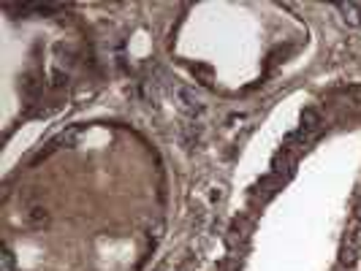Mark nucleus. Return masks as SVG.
<instances>
[{
    "mask_svg": "<svg viewBox=\"0 0 361 271\" xmlns=\"http://www.w3.org/2000/svg\"><path fill=\"white\" fill-rule=\"evenodd\" d=\"M171 98H174L177 108H180L188 120L201 117V114H204V108H207L204 95H201L196 87H188V84H180V82H174V84H171Z\"/></svg>",
    "mask_w": 361,
    "mask_h": 271,
    "instance_id": "1",
    "label": "nucleus"
},
{
    "mask_svg": "<svg viewBox=\"0 0 361 271\" xmlns=\"http://www.w3.org/2000/svg\"><path fill=\"white\" fill-rule=\"evenodd\" d=\"M296 163H299V152L293 149V146H288V144H283L277 152H274V158H271V177H277V179L286 182L296 174Z\"/></svg>",
    "mask_w": 361,
    "mask_h": 271,
    "instance_id": "2",
    "label": "nucleus"
},
{
    "mask_svg": "<svg viewBox=\"0 0 361 271\" xmlns=\"http://www.w3.org/2000/svg\"><path fill=\"white\" fill-rule=\"evenodd\" d=\"M361 258V234L356 228H350L340 241V266L343 269H353Z\"/></svg>",
    "mask_w": 361,
    "mask_h": 271,
    "instance_id": "3",
    "label": "nucleus"
},
{
    "mask_svg": "<svg viewBox=\"0 0 361 271\" xmlns=\"http://www.w3.org/2000/svg\"><path fill=\"white\" fill-rule=\"evenodd\" d=\"M280 187H283V182L277 179V177H271V174H267V177H261V179L253 184L250 198H253V203H267V201H271L277 196Z\"/></svg>",
    "mask_w": 361,
    "mask_h": 271,
    "instance_id": "4",
    "label": "nucleus"
},
{
    "mask_svg": "<svg viewBox=\"0 0 361 271\" xmlns=\"http://www.w3.org/2000/svg\"><path fill=\"white\" fill-rule=\"evenodd\" d=\"M41 92H44V79L38 71H27L22 76V95L27 101V106L33 108L41 101Z\"/></svg>",
    "mask_w": 361,
    "mask_h": 271,
    "instance_id": "5",
    "label": "nucleus"
},
{
    "mask_svg": "<svg viewBox=\"0 0 361 271\" xmlns=\"http://www.w3.org/2000/svg\"><path fill=\"white\" fill-rule=\"evenodd\" d=\"M25 225L33 228V231L47 228V225H49V209H47L44 203H30V206L25 209Z\"/></svg>",
    "mask_w": 361,
    "mask_h": 271,
    "instance_id": "6",
    "label": "nucleus"
},
{
    "mask_svg": "<svg viewBox=\"0 0 361 271\" xmlns=\"http://www.w3.org/2000/svg\"><path fill=\"white\" fill-rule=\"evenodd\" d=\"M247 231H250L247 220H245V217H236L234 222H231V228H228V236H226L228 247H231V250H236V247H242V244L247 241Z\"/></svg>",
    "mask_w": 361,
    "mask_h": 271,
    "instance_id": "7",
    "label": "nucleus"
},
{
    "mask_svg": "<svg viewBox=\"0 0 361 271\" xmlns=\"http://www.w3.org/2000/svg\"><path fill=\"white\" fill-rule=\"evenodd\" d=\"M337 11L343 14V22L350 27H361V6L359 3H337Z\"/></svg>",
    "mask_w": 361,
    "mask_h": 271,
    "instance_id": "8",
    "label": "nucleus"
},
{
    "mask_svg": "<svg viewBox=\"0 0 361 271\" xmlns=\"http://www.w3.org/2000/svg\"><path fill=\"white\" fill-rule=\"evenodd\" d=\"M199 136H201V127L190 120V122H182L180 125V141L185 149H190V146L199 144Z\"/></svg>",
    "mask_w": 361,
    "mask_h": 271,
    "instance_id": "9",
    "label": "nucleus"
},
{
    "mask_svg": "<svg viewBox=\"0 0 361 271\" xmlns=\"http://www.w3.org/2000/svg\"><path fill=\"white\" fill-rule=\"evenodd\" d=\"M190 73L196 76V82H201L204 87H212V82H215V71H212V65H207V63H193V65H190Z\"/></svg>",
    "mask_w": 361,
    "mask_h": 271,
    "instance_id": "10",
    "label": "nucleus"
},
{
    "mask_svg": "<svg viewBox=\"0 0 361 271\" xmlns=\"http://www.w3.org/2000/svg\"><path fill=\"white\" fill-rule=\"evenodd\" d=\"M82 133H85V125L66 127V130L57 136V144H60V146H76V141L82 139Z\"/></svg>",
    "mask_w": 361,
    "mask_h": 271,
    "instance_id": "11",
    "label": "nucleus"
},
{
    "mask_svg": "<svg viewBox=\"0 0 361 271\" xmlns=\"http://www.w3.org/2000/svg\"><path fill=\"white\" fill-rule=\"evenodd\" d=\"M0 271H17V260H14V253L8 250V244H3V253H0Z\"/></svg>",
    "mask_w": 361,
    "mask_h": 271,
    "instance_id": "12",
    "label": "nucleus"
},
{
    "mask_svg": "<svg viewBox=\"0 0 361 271\" xmlns=\"http://www.w3.org/2000/svg\"><path fill=\"white\" fill-rule=\"evenodd\" d=\"M52 90H63V87H68V73L63 71H54L52 73V84H49Z\"/></svg>",
    "mask_w": 361,
    "mask_h": 271,
    "instance_id": "13",
    "label": "nucleus"
},
{
    "mask_svg": "<svg viewBox=\"0 0 361 271\" xmlns=\"http://www.w3.org/2000/svg\"><path fill=\"white\" fill-rule=\"evenodd\" d=\"M343 92L348 95V98H353L356 103H361V87H345Z\"/></svg>",
    "mask_w": 361,
    "mask_h": 271,
    "instance_id": "14",
    "label": "nucleus"
},
{
    "mask_svg": "<svg viewBox=\"0 0 361 271\" xmlns=\"http://www.w3.org/2000/svg\"><path fill=\"white\" fill-rule=\"evenodd\" d=\"M356 220L361 222V190H359V198H356Z\"/></svg>",
    "mask_w": 361,
    "mask_h": 271,
    "instance_id": "15",
    "label": "nucleus"
},
{
    "mask_svg": "<svg viewBox=\"0 0 361 271\" xmlns=\"http://www.w3.org/2000/svg\"><path fill=\"white\" fill-rule=\"evenodd\" d=\"M215 271H231V263H228V260H223V263H220Z\"/></svg>",
    "mask_w": 361,
    "mask_h": 271,
    "instance_id": "16",
    "label": "nucleus"
}]
</instances>
